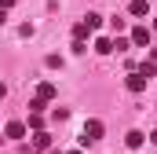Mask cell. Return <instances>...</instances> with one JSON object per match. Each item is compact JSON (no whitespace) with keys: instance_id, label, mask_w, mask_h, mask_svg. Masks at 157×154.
<instances>
[{"instance_id":"1","label":"cell","mask_w":157,"mask_h":154,"mask_svg":"<svg viewBox=\"0 0 157 154\" xmlns=\"http://www.w3.org/2000/svg\"><path fill=\"white\" fill-rule=\"evenodd\" d=\"M95 140H102V121H99V117L84 121V132H80V143H84V147H88V143H95Z\"/></svg>"},{"instance_id":"2","label":"cell","mask_w":157,"mask_h":154,"mask_svg":"<svg viewBox=\"0 0 157 154\" xmlns=\"http://www.w3.org/2000/svg\"><path fill=\"white\" fill-rule=\"evenodd\" d=\"M146 84H150V77H143L139 70H128V77H124V88L128 92H146Z\"/></svg>"},{"instance_id":"3","label":"cell","mask_w":157,"mask_h":154,"mask_svg":"<svg viewBox=\"0 0 157 154\" xmlns=\"http://www.w3.org/2000/svg\"><path fill=\"white\" fill-rule=\"evenodd\" d=\"M150 37H154V30H150V26H135L128 40H132L135 48H150Z\"/></svg>"},{"instance_id":"4","label":"cell","mask_w":157,"mask_h":154,"mask_svg":"<svg viewBox=\"0 0 157 154\" xmlns=\"http://www.w3.org/2000/svg\"><path fill=\"white\" fill-rule=\"evenodd\" d=\"M4 136H7V140H26V125H22V121H7Z\"/></svg>"},{"instance_id":"5","label":"cell","mask_w":157,"mask_h":154,"mask_svg":"<svg viewBox=\"0 0 157 154\" xmlns=\"http://www.w3.org/2000/svg\"><path fill=\"white\" fill-rule=\"evenodd\" d=\"M128 15L146 18V15H150V0H132V4H128Z\"/></svg>"},{"instance_id":"6","label":"cell","mask_w":157,"mask_h":154,"mask_svg":"<svg viewBox=\"0 0 157 154\" xmlns=\"http://www.w3.org/2000/svg\"><path fill=\"white\" fill-rule=\"evenodd\" d=\"M37 99H44V103H51V99H55V84H51V81L37 84Z\"/></svg>"},{"instance_id":"7","label":"cell","mask_w":157,"mask_h":154,"mask_svg":"<svg viewBox=\"0 0 157 154\" xmlns=\"http://www.w3.org/2000/svg\"><path fill=\"white\" fill-rule=\"evenodd\" d=\"M33 147H37V151H48V147H51V136H48L44 128H37V132H33Z\"/></svg>"},{"instance_id":"8","label":"cell","mask_w":157,"mask_h":154,"mask_svg":"<svg viewBox=\"0 0 157 154\" xmlns=\"http://www.w3.org/2000/svg\"><path fill=\"white\" fill-rule=\"evenodd\" d=\"M91 33H95V30H91L88 22H77V26H73V40H88Z\"/></svg>"},{"instance_id":"9","label":"cell","mask_w":157,"mask_h":154,"mask_svg":"<svg viewBox=\"0 0 157 154\" xmlns=\"http://www.w3.org/2000/svg\"><path fill=\"white\" fill-rule=\"evenodd\" d=\"M95 51H99V55H110V51H113V40L110 37H95Z\"/></svg>"},{"instance_id":"10","label":"cell","mask_w":157,"mask_h":154,"mask_svg":"<svg viewBox=\"0 0 157 154\" xmlns=\"http://www.w3.org/2000/svg\"><path fill=\"white\" fill-rule=\"evenodd\" d=\"M124 143H128L132 151H139V147L146 143V136H143V132H128V140H124Z\"/></svg>"},{"instance_id":"11","label":"cell","mask_w":157,"mask_h":154,"mask_svg":"<svg viewBox=\"0 0 157 154\" xmlns=\"http://www.w3.org/2000/svg\"><path fill=\"white\" fill-rule=\"evenodd\" d=\"M139 74H143V77H154L157 74V63H154V59H143V63H139Z\"/></svg>"},{"instance_id":"12","label":"cell","mask_w":157,"mask_h":154,"mask_svg":"<svg viewBox=\"0 0 157 154\" xmlns=\"http://www.w3.org/2000/svg\"><path fill=\"white\" fill-rule=\"evenodd\" d=\"M26 128H33V132L44 128V114H29V125H26Z\"/></svg>"},{"instance_id":"13","label":"cell","mask_w":157,"mask_h":154,"mask_svg":"<svg viewBox=\"0 0 157 154\" xmlns=\"http://www.w3.org/2000/svg\"><path fill=\"white\" fill-rule=\"evenodd\" d=\"M44 107H48V103H44V99H37V95H33V103H29V110H33V114H44Z\"/></svg>"},{"instance_id":"14","label":"cell","mask_w":157,"mask_h":154,"mask_svg":"<svg viewBox=\"0 0 157 154\" xmlns=\"http://www.w3.org/2000/svg\"><path fill=\"white\" fill-rule=\"evenodd\" d=\"M0 7H4V11H11V7H15V0H0Z\"/></svg>"},{"instance_id":"15","label":"cell","mask_w":157,"mask_h":154,"mask_svg":"<svg viewBox=\"0 0 157 154\" xmlns=\"http://www.w3.org/2000/svg\"><path fill=\"white\" fill-rule=\"evenodd\" d=\"M4 22H7V11H4V7H0V26H4Z\"/></svg>"},{"instance_id":"16","label":"cell","mask_w":157,"mask_h":154,"mask_svg":"<svg viewBox=\"0 0 157 154\" xmlns=\"http://www.w3.org/2000/svg\"><path fill=\"white\" fill-rule=\"evenodd\" d=\"M150 143H154V147H157V128H154V132H150Z\"/></svg>"},{"instance_id":"17","label":"cell","mask_w":157,"mask_h":154,"mask_svg":"<svg viewBox=\"0 0 157 154\" xmlns=\"http://www.w3.org/2000/svg\"><path fill=\"white\" fill-rule=\"evenodd\" d=\"M4 92H7V88H4V84H0V99H4Z\"/></svg>"},{"instance_id":"18","label":"cell","mask_w":157,"mask_h":154,"mask_svg":"<svg viewBox=\"0 0 157 154\" xmlns=\"http://www.w3.org/2000/svg\"><path fill=\"white\" fill-rule=\"evenodd\" d=\"M70 154H84V151H70Z\"/></svg>"},{"instance_id":"19","label":"cell","mask_w":157,"mask_h":154,"mask_svg":"<svg viewBox=\"0 0 157 154\" xmlns=\"http://www.w3.org/2000/svg\"><path fill=\"white\" fill-rule=\"evenodd\" d=\"M154 30H157V18H154Z\"/></svg>"}]
</instances>
